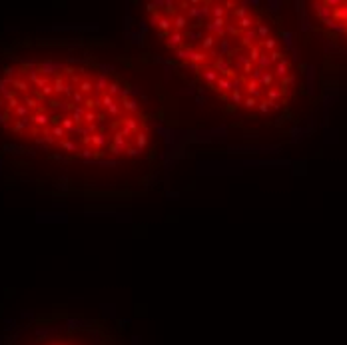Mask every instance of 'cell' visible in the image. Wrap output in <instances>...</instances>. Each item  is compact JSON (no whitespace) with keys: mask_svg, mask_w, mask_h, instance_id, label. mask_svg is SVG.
I'll return each instance as SVG.
<instances>
[{"mask_svg":"<svg viewBox=\"0 0 347 345\" xmlns=\"http://www.w3.org/2000/svg\"><path fill=\"white\" fill-rule=\"evenodd\" d=\"M146 118L112 62L80 42L0 52V144L56 168H106L140 156Z\"/></svg>","mask_w":347,"mask_h":345,"instance_id":"6da1fadb","label":"cell"},{"mask_svg":"<svg viewBox=\"0 0 347 345\" xmlns=\"http://www.w3.org/2000/svg\"><path fill=\"white\" fill-rule=\"evenodd\" d=\"M168 4L152 20L158 36L223 102L259 114H277L294 102L296 60L264 10L238 2Z\"/></svg>","mask_w":347,"mask_h":345,"instance_id":"7a4b0ae2","label":"cell"},{"mask_svg":"<svg viewBox=\"0 0 347 345\" xmlns=\"http://www.w3.org/2000/svg\"><path fill=\"white\" fill-rule=\"evenodd\" d=\"M86 319H64L62 323H42L18 329L8 343L0 345H102V333Z\"/></svg>","mask_w":347,"mask_h":345,"instance_id":"3957f363","label":"cell"},{"mask_svg":"<svg viewBox=\"0 0 347 345\" xmlns=\"http://www.w3.org/2000/svg\"><path fill=\"white\" fill-rule=\"evenodd\" d=\"M317 30L335 44L347 48V0H322L307 8Z\"/></svg>","mask_w":347,"mask_h":345,"instance_id":"277c9868","label":"cell"}]
</instances>
